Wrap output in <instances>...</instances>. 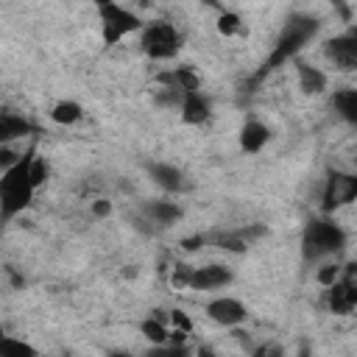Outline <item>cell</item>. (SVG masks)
<instances>
[{"mask_svg":"<svg viewBox=\"0 0 357 357\" xmlns=\"http://www.w3.org/2000/svg\"><path fill=\"white\" fill-rule=\"evenodd\" d=\"M321 31V20L318 17H312V14H304V11H293L287 20H284V25H282V31H279V36H276V45H273V50L268 53V59L262 61V67L245 81V92H254L273 70H279L282 64H287V61H296V56L312 42V36Z\"/></svg>","mask_w":357,"mask_h":357,"instance_id":"obj_1","label":"cell"},{"mask_svg":"<svg viewBox=\"0 0 357 357\" xmlns=\"http://www.w3.org/2000/svg\"><path fill=\"white\" fill-rule=\"evenodd\" d=\"M33 159H36V145H31L22 153V159L14 167L3 170V176H0V218L6 223L14 215H20L25 206H31V201H33V192H36V187L31 181Z\"/></svg>","mask_w":357,"mask_h":357,"instance_id":"obj_2","label":"cell"},{"mask_svg":"<svg viewBox=\"0 0 357 357\" xmlns=\"http://www.w3.org/2000/svg\"><path fill=\"white\" fill-rule=\"evenodd\" d=\"M343 248H346V231L329 215L310 218L304 223V231H301V259L304 262H318L324 257L340 254Z\"/></svg>","mask_w":357,"mask_h":357,"instance_id":"obj_3","label":"cell"},{"mask_svg":"<svg viewBox=\"0 0 357 357\" xmlns=\"http://www.w3.org/2000/svg\"><path fill=\"white\" fill-rule=\"evenodd\" d=\"M98 17H100V36H103L106 47L117 45L128 33H137V31L142 33V28H145V22L134 11H128L126 6L112 3V0H100L98 3Z\"/></svg>","mask_w":357,"mask_h":357,"instance_id":"obj_4","label":"cell"},{"mask_svg":"<svg viewBox=\"0 0 357 357\" xmlns=\"http://www.w3.org/2000/svg\"><path fill=\"white\" fill-rule=\"evenodd\" d=\"M139 45H142V50H145L148 59H153V61H167V59L178 56V50H181V33L176 31L173 22L156 20V22H148V25L142 28Z\"/></svg>","mask_w":357,"mask_h":357,"instance_id":"obj_5","label":"cell"},{"mask_svg":"<svg viewBox=\"0 0 357 357\" xmlns=\"http://www.w3.org/2000/svg\"><path fill=\"white\" fill-rule=\"evenodd\" d=\"M357 201V173L346 170H326L324 192H321V212L335 215L337 209Z\"/></svg>","mask_w":357,"mask_h":357,"instance_id":"obj_6","label":"cell"},{"mask_svg":"<svg viewBox=\"0 0 357 357\" xmlns=\"http://www.w3.org/2000/svg\"><path fill=\"white\" fill-rule=\"evenodd\" d=\"M324 56L335 70L354 73L357 70V25H349L340 36L326 39L324 42Z\"/></svg>","mask_w":357,"mask_h":357,"instance_id":"obj_7","label":"cell"},{"mask_svg":"<svg viewBox=\"0 0 357 357\" xmlns=\"http://www.w3.org/2000/svg\"><path fill=\"white\" fill-rule=\"evenodd\" d=\"M268 234V226L262 223H245L240 229H229V231H218L212 234V243L220 251H231V254H245L257 240H262Z\"/></svg>","mask_w":357,"mask_h":357,"instance_id":"obj_8","label":"cell"},{"mask_svg":"<svg viewBox=\"0 0 357 357\" xmlns=\"http://www.w3.org/2000/svg\"><path fill=\"white\" fill-rule=\"evenodd\" d=\"M206 318L215 321L218 326H226V329H234L240 324H245L248 318V310L240 298H231V296H220V298H212L206 304Z\"/></svg>","mask_w":357,"mask_h":357,"instance_id":"obj_9","label":"cell"},{"mask_svg":"<svg viewBox=\"0 0 357 357\" xmlns=\"http://www.w3.org/2000/svg\"><path fill=\"white\" fill-rule=\"evenodd\" d=\"M326 307L335 315H351L357 310V279L343 273L332 287H326Z\"/></svg>","mask_w":357,"mask_h":357,"instance_id":"obj_10","label":"cell"},{"mask_svg":"<svg viewBox=\"0 0 357 357\" xmlns=\"http://www.w3.org/2000/svg\"><path fill=\"white\" fill-rule=\"evenodd\" d=\"M145 170H148L151 181H153L159 190L170 192V195H176V192H187V190H190V181H187L184 170L176 167V165H170V162H148Z\"/></svg>","mask_w":357,"mask_h":357,"instance_id":"obj_11","label":"cell"},{"mask_svg":"<svg viewBox=\"0 0 357 357\" xmlns=\"http://www.w3.org/2000/svg\"><path fill=\"white\" fill-rule=\"evenodd\" d=\"M234 273L220 265V262H209V265H201L192 271V279H190V290H220L226 284H231Z\"/></svg>","mask_w":357,"mask_h":357,"instance_id":"obj_12","label":"cell"},{"mask_svg":"<svg viewBox=\"0 0 357 357\" xmlns=\"http://www.w3.org/2000/svg\"><path fill=\"white\" fill-rule=\"evenodd\" d=\"M178 114H181V123H187V126H204L209 120V114H212V103H209L206 95L190 92V95H184Z\"/></svg>","mask_w":357,"mask_h":357,"instance_id":"obj_13","label":"cell"},{"mask_svg":"<svg viewBox=\"0 0 357 357\" xmlns=\"http://www.w3.org/2000/svg\"><path fill=\"white\" fill-rule=\"evenodd\" d=\"M268 139H271V128L265 123H259V120L243 123V128H240V151L243 153H248V156L259 153L268 145Z\"/></svg>","mask_w":357,"mask_h":357,"instance_id":"obj_14","label":"cell"},{"mask_svg":"<svg viewBox=\"0 0 357 357\" xmlns=\"http://www.w3.org/2000/svg\"><path fill=\"white\" fill-rule=\"evenodd\" d=\"M156 84L173 86V89L184 92V95L201 92V78H198V73H195L192 67H176V70H170V73H159V75H156Z\"/></svg>","mask_w":357,"mask_h":357,"instance_id":"obj_15","label":"cell"},{"mask_svg":"<svg viewBox=\"0 0 357 357\" xmlns=\"http://www.w3.org/2000/svg\"><path fill=\"white\" fill-rule=\"evenodd\" d=\"M36 134V126L14 112H3L0 114V145H11L14 139H22V137H31Z\"/></svg>","mask_w":357,"mask_h":357,"instance_id":"obj_16","label":"cell"},{"mask_svg":"<svg viewBox=\"0 0 357 357\" xmlns=\"http://www.w3.org/2000/svg\"><path fill=\"white\" fill-rule=\"evenodd\" d=\"M142 212L153 226H173V223H178L184 218V209L178 204H173V201H148L142 206Z\"/></svg>","mask_w":357,"mask_h":357,"instance_id":"obj_17","label":"cell"},{"mask_svg":"<svg viewBox=\"0 0 357 357\" xmlns=\"http://www.w3.org/2000/svg\"><path fill=\"white\" fill-rule=\"evenodd\" d=\"M296 73H298V86L304 95H321L326 89V73L324 70L296 59Z\"/></svg>","mask_w":357,"mask_h":357,"instance_id":"obj_18","label":"cell"},{"mask_svg":"<svg viewBox=\"0 0 357 357\" xmlns=\"http://www.w3.org/2000/svg\"><path fill=\"white\" fill-rule=\"evenodd\" d=\"M332 109L337 112L340 120L357 126V89H337L332 95Z\"/></svg>","mask_w":357,"mask_h":357,"instance_id":"obj_19","label":"cell"},{"mask_svg":"<svg viewBox=\"0 0 357 357\" xmlns=\"http://www.w3.org/2000/svg\"><path fill=\"white\" fill-rule=\"evenodd\" d=\"M81 117H84L81 103H78V100H70V98L56 100L53 109H50V120L59 123V126H73V123H78Z\"/></svg>","mask_w":357,"mask_h":357,"instance_id":"obj_20","label":"cell"},{"mask_svg":"<svg viewBox=\"0 0 357 357\" xmlns=\"http://www.w3.org/2000/svg\"><path fill=\"white\" fill-rule=\"evenodd\" d=\"M0 357H39V351H36V346H31L28 340L3 335V337H0Z\"/></svg>","mask_w":357,"mask_h":357,"instance_id":"obj_21","label":"cell"},{"mask_svg":"<svg viewBox=\"0 0 357 357\" xmlns=\"http://www.w3.org/2000/svg\"><path fill=\"white\" fill-rule=\"evenodd\" d=\"M139 332L151 340V346H162V343H170V329L162 324V321H156L153 315L151 318H145L142 324H139Z\"/></svg>","mask_w":357,"mask_h":357,"instance_id":"obj_22","label":"cell"},{"mask_svg":"<svg viewBox=\"0 0 357 357\" xmlns=\"http://www.w3.org/2000/svg\"><path fill=\"white\" fill-rule=\"evenodd\" d=\"M195 351H190L187 343H162V346H151L145 349L142 357H192Z\"/></svg>","mask_w":357,"mask_h":357,"instance_id":"obj_23","label":"cell"},{"mask_svg":"<svg viewBox=\"0 0 357 357\" xmlns=\"http://www.w3.org/2000/svg\"><path fill=\"white\" fill-rule=\"evenodd\" d=\"M240 28H243V20H240V14L237 11H220V17H218V33H223V36H234V33H240Z\"/></svg>","mask_w":357,"mask_h":357,"instance_id":"obj_24","label":"cell"},{"mask_svg":"<svg viewBox=\"0 0 357 357\" xmlns=\"http://www.w3.org/2000/svg\"><path fill=\"white\" fill-rule=\"evenodd\" d=\"M192 271H195L192 265H187V262H176V265H173V273H170V284L178 287V290H181V287H190Z\"/></svg>","mask_w":357,"mask_h":357,"instance_id":"obj_25","label":"cell"},{"mask_svg":"<svg viewBox=\"0 0 357 357\" xmlns=\"http://www.w3.org/2000/svg\"><path fill=\"white\" fill-rule=\"evenodd\" d=\"M31 181H33V187H36V190L47 181V162H45L42 156H36V159H33V165H31Z\"/></svg>","mask_w":357,"mask_h":357,"instance_id":"obj_26","label":"cell"},{"mask_svg":"<svg viewBox=\"0 0 357 357\" xmlns=\"http://www.w3.org/2000/svg\"><path fill=\"white\" fill-rule=\"evenodd\" d=\"M340 276H343V268H340V265H324V268L318 271V282H321L324 287H332Z\"/></svg>","mask_w":357,"mask_h":357,"instance_id":"obj_27","label":"cell"},{"mask_svg":"<svg viewBox=\"0 0 357 357\" xmlns=\"http://www.w3.org/2000/svg\"><path fill=\"white\" fill-rule=\"evenodd\" d=\"M248 357H284V349L279 343H262V346L251 349Z\"/></svg>","mask_w":357,"mask_h":357,"instance_id":"obj_28","label":"cell"},{"mask_svg":"<svg viewBox=\"0 0 357 357\" xmlns=\"http://www.w3.org/2000/svg\"><path fill=\"white\" fill-rule=\"evenodd\" d=\"M170 324H173V329L192 332V321H190L187 312H181V310H170Z\"/></svg>","mask_w":357,"mask_h":357,"instance_id":"obj_29","label":"cell"},{"mask_svg":"<svg viewBox=\"0 0 357 357\" xmlns=\"http://www.w3.org/2000/svg\"><path fill=\"white\" fill-rule=\"evenodd\" d=\"M206 240H209L206 234H190V237L181 240V248H184V251H198V248H204Z\"/></svg>","mask_w":357,"mask_h":357,"instance_id":"obj_30","label":"cell"},{"mask_svg":"<svg viewBox=\"0 0 357 357\" xmlns=\"http://www.w3.org/2000/svg\"><path fill=\"white\" fill-rule=\"evenodd\" d=\"M92 215H95V218H109V215H112V201H106V198L92 201Z\"/></svg>","mask_w":357,"mask_h":357,"instance_id":"obj_31","label":"cell"},{"mask_svg":"<svg viewBox=\"0 0 357 357\" xmlns=\"http://www.w3.org/2000/svg\"><path fill=\"white\" fill-rule=\"evenodd\" d=\"M192 357H218V354H215V351H212L209 346H201V349H198V351H195Z\"/></svg>","mask_w":357,"mask_h":357,"instance_id":"obj_32","label":"cell"},{"mask_svg":"<svg viewBox=\"0 0 357 357\" xmlns=\"http://www.w3.org/2000/svg\"><path fill=\"white\" fill-rule=\"evenodd\" d=\"M106 357H134V354L126 349H112V351H106Z\"/></svg>","mask_w":357,"mask_h":357,"instance_id":"obj_33","label":"cell"},{"mask_svg":"<svg viewBox=\"0 0 357 357\" xmlns=\"http://www.w3.org/2000/svg\"><path fill=\"white\" fill-rule=\"evenodd\" d=\"M296 357H312V351H310V346H307V343H304V346H301V349H298V354H296Z\"/></svg>","mask_w":357,"mask_h":357,"instance_id":"obj_34","label":"cell"},{"mask_svg":"<svg viewBox=\"0 0 357 357\" xmlns=\"http://www.w3.org/2000/svg\"><path fill=\"white\" fill-rule=\"evenodd\" d=\"M354 279H357V276H354Z\"/></svg>","mask_w":357,"mask_h":357,"instance_id":"obj_35","label":"cell"}]
</instances>
